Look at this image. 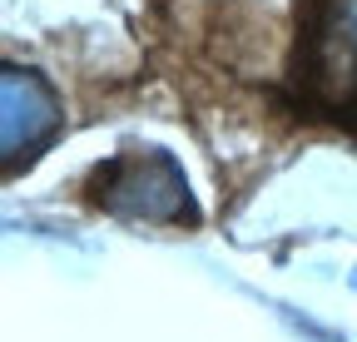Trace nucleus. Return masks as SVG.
<instances>
[{
	"label": "nucleus",
	"instance_id": "obj_2",
	"mask_svg": "<svg viewBox=\"0 0 357 342\" xmlns=\"http://www.w3.org/2000/svg\"><path fill=\"white\" fill-rule=\"evenodd\" d=\"M79 199L124 224H154V228H199L204 224L178 159L154 144H124L119 154L100 159L79 179Z\"/></svg>",
	"mask_w": 357,
	"mask_h": 342
},
{
	"label": "nucleus",
	"instance_id": "obj_1",
	"mask_svg": "<svg viewBox=\"0 0 357 342\" xmlns=\"http://www.w3.org/2000/svg\"><path fill=\"white\" fill-rule=\"evenodd\" d=\"M283 95L288 114L357 149V0H298Z\"/></svg>",
	"mask_w": 357,
	"mask_h": 342
},
{
	"label": "nucleus",
	"instance_id": "obj_3",
	"mask_svg": "<svg viewBox=\"0 0 357 342\" xmlns=\"http://www.w3.org/2000/svg\"><path fill=\"white\" fill-rule=\"evenodd\" d=\"M0 95H6V139H0L6 184H15L25 169H35L65 139V104L35 65H15V60L0 75Z\"/></svg>",
	"mask_w": 357,
	"mask_h": 342
}]
</instances>
